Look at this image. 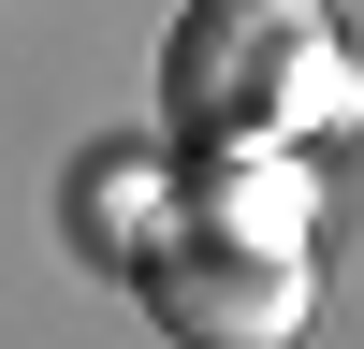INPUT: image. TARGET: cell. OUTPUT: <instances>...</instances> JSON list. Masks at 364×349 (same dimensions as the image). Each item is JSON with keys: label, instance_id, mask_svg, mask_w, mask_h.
<instances>
[{"label": "cell", "instance_id": "obj_1", "mask_svg": "<svg viewBox=\"0 0 364 349\" xmlns=\"http://www.w3.org/2000/svg\"><path fill=\"white\" fill-rule=\"evenodd\" d=\"M336 102H350V44L321 0H190L161 29L175 145H306Z\"/></svg>", "mask_w": 364, "mask_h": 349}, {"label": "cell", "instance_id": "obj_2", "mask_svg": "<svg viewBox=\"0 0 364 349\" xmlns=\"http://www.w3.org/2000/svg\"><path fill=\"white\" fill-rule=\"evenodd\" d=\"M132 291H146V320H161V335H204V349H277V335H306L321 262H306V233L175 218L161 248L132 262Z\"/></svg>", "mask_w": 364, "mask_h": 349}, {"label": "cell", "instance_id": "obj_3", "mask_svg": "<svg viewBox=\"0 0 364 349\" xmlns=\"http://www.w3.org/2000/svg\"><path fill=\"white\" fill-rule=\"evenodd\" d=\"M58 233H73L102 277H132V262L175 233V160H161V145H87L73 189H58Z\"/></svg>", "mask_w": 364, "mask_h": 349}]
</instances>
